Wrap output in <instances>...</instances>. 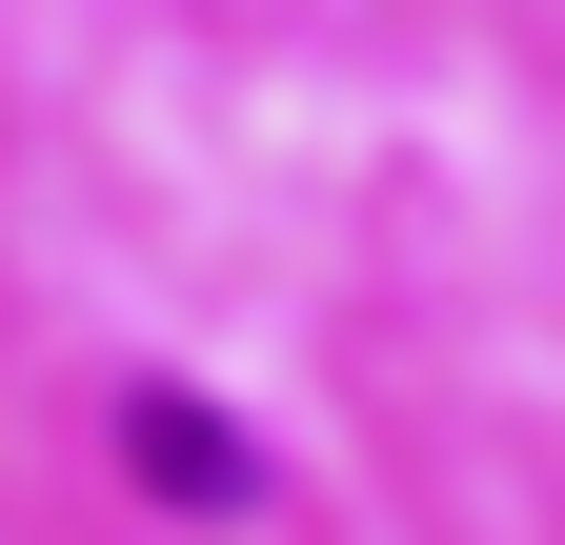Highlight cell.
Instances as JSON below:
<instances>
[{
	"label": "cell",
	"mask_w": 565,
	"mask_h": 545,
	"mask_svg": "<svg viewBox=\"0 0 565 545\" xmlns=\"http://www.w3.org/2000/svg\"><path fill=\"white\" fill-rule=\"evenodd\" d=\"M121 464H141L182 525H243V505H263V445L202 425V384H121Z\"/></svg>",
	"instance_id": "cell-1"
}]
</instances>
